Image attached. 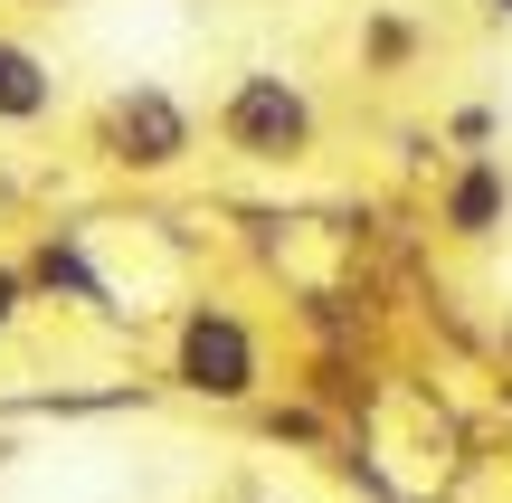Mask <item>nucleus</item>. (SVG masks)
<instances>
[{"instance_id":"obj_1","label":"nucleus","mask_w":512,"mask_h":503,"mask_svg":"<svg viewBox=\"0 0 512 503\" xmlns=\"http://www.w3.org/2000/svg\"><path fill=\"white\" fill-rule=\"evenodd\" d=\"M162 380L181 399H200V409H256V399H266V342H256V323L238 314V304L190 295L181 314H171Z\"/></svg>"},{"instance_id":"obj_2","label":"nucleus","mask_w":512,"mask_h":503,"mask_svg":"<svg viewBox=\"0 0 512 503\" xmlns=\"http://www.w3.org/2000/svg\"><path fill=\"white\" fill-rule=\"evenodd\" d=\"M86 152L105 171H124V181H171V171H190V152H200V114H190L162 76H124V86L95 95Z\"/></svg>"},{"instance_id":"obj_3","label":"nucleus","mask_w":512,"mask_h":503,"mask_svg":"<svg viewBox=\"0 0 512 503\" xmlns=\"http://www.w3.org/2000/svg\"><path fill=\"white\" fill-rule=\"evenodd\" d=\"M209 133H219V152H238L256 171H294L323 143V105H313V86L285 76V67H238L228 95H219V114H209Z\"/></svg>"},{"instance_id":"obj_4","label":"nucleus","mask_w":512,"mask_h":503,"mask_svg":"<svg viewBox=\"0 0 512 503\" xmlns=\"http://www.w3.org/2000/svg\"><path fill=\"white\" fill-rule=\"evenodd\" d=\"M19 276H29L38 304H67V314H114V285H105V266H95L86 228H38L29 257H19Z\"/></svg>"},{"instance_id":"obj_5","label":"nucleus","mask_w":512,"mask_h":503,"mask_svg":"<svg viewBox=\"0 0 512 503\" xmlns=\"http://www.w3.org/2000/svg\"><path fill=\"white\" fill-rule=\"evenodd\" d=\"M57 105H67V76H57V57L38 48V38L0 29V133H29V124H48Z\"/></svg>"},{"instance_id":"obj_6","label":"nucleus","mask_w":512,"mask_h":503,"mask_svg":"<svg viewBox=\"0 0 512 503\" xmlns=\"http://www.w3.org/2000/svg\"><path fill=\"white\" fill-rule=\"evenodd\" d=\"M503 209H512V181H503V162H465L456 181H446V228H456V238H494L503 228Z\"/></svg>"},{"instance_id":"obj_7","label":"nucleus","mask_w":512,"mask_h":503,"mask_svg":"<svg viewBox=\"0 0 512 503\" xmlns=\"http://www.w3.org/2000/svg\"><path fill=\"white\" fill-rule=\"evenodd\" d=\"M38 314V295H29V276H19V257H0V342L19 333V323Z\"/></svg>"},{"instance_id":"obj_8","label":"nucleus","mask_w":512,"mask_h":503,"mask_svg":"<svg viewBox=\"0 0 512 503\" xmlns=\"http://www.w3.org/2000/svg\"><path fill=\"white\" fill-rule=\"evenodd\" d=\"M19 10H67V0H19Z\"/></svg>"},{"instance_id":"obj_9","label":"nucleus","mask_w":512,"mask_h":503,"mask_svg":"<svg viewBox=\"0 0 512 503\" xmlns=\"http://www.w3.org/2000/svg\"><path fill=\"white\" fill-rule=\"evenodd\" d=\"M494 10H503V19H512V0H494Z\"/></svg>"},{"instance_id":"obj_10","label":"nucleus","mask_w":512,"mask_h":503,"mask_svg":"<svg viewBox=\"0 0 512 503\" xmlns=\"http://www.w3.org/2000/svg\"><path fill=\"white\" fill-rule=\"evenodd\" d=\"M389 503H399V494H389Z\"/></svg>"}]
</instances>
